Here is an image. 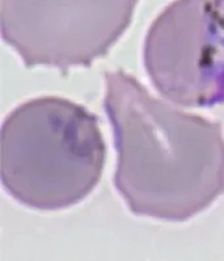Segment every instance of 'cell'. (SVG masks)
I'll use <instances>...</instances> for the list:
<instances>
[{
  "mask_svg": "<svg viewBox=\"0 0 224 261\" xmlns=\"http://www.w3.org/2000/svg\"><path fill=\"white\" fill-rule=\"evenodd\" d=\"M114 187L132 214L185 222L224 194L221 125L161 101L123 70L104 74Z\"/></svg>",
  "mask_w": 224,
  "mask_h": 261,
  "instance_id": "6da1fadb",
  "label": "cell"
},
{
  "mask_svg": "<svg viewBox=\"0 0 224 261\" xmlns=\"http://www.w3.org/2000/svg\"><path fill=\"white\" fill-rule=\"evenodd\" d=\"M2 184L34 210L68 209L87 198L104 172L98 117L58 96L22 102L2 126Z\"/></svg>",
  "mask_w": 224,
  "mask_h": 261,
  "instance_id": "7a4b0ae2",
  "label": "cell"
},
{
  "mask_svg": "<svg viewBox=\"0 0 224 261\" xmlns=\"http://www.w3.org/2000/svg\"><path fill=\"white\" fill-rule=\"evenodd\" d=\"M139 0H0V29L26 67H89L131 25Z\"/></svg>",
  "mask_w": 224,
  "mask_h": 261,
  "instance_id": "3957f363",
  "label": "cell"
},
{
  "mask_svg": "<svg viewBox=\"0 0 224 261\" xmlns=\"http://www.w3.org/2000/svg\"><path fill=\"white\" fill-rule=\"evenodd\" d=\"M143 65L154 88L175 104H224V0L169 3L146 34Z\"/></svg>",
  "mask_w": 224,
  "mask_h": 261,
  "instance_id": "277c9868",
  "label": "cell"
}]
</instances>
